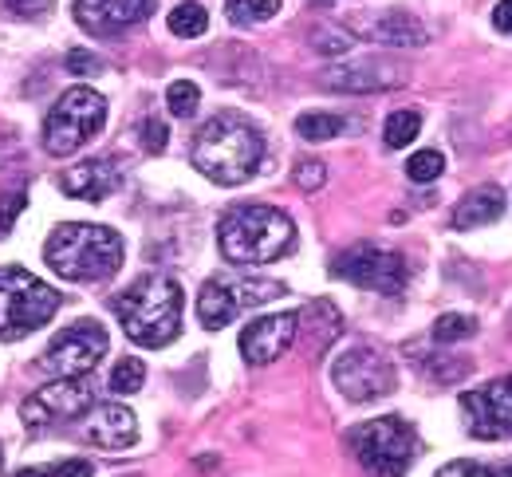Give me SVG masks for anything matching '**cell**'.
I'll return each mask as SVG.
<instances>
[{
  "instance_id": "cell-33",
  "label": "cell",
  "mask_w": 512,
  "mask_h": 477,
  "mask_svg": "<svg viewBox=\"0 0 512 477\" xmlns=\"http://www.w3.org/2000/svg\"><path fill=\"white\" fill-rule=\"evenodd\" d=\"M64 68L71 75H99L103 71V60L95 56V52H87V48H71L64 56Z\"/></svg>"
},
{
  "instance_id": "cell-22",
  "label": "cell",
  "mask_w": 512,
  "mask_h": 477,
  "mask_svg": "<svg viewBox=\"0 0 512 477\" xmlns=\"http://www.w3.org/2000/svg\"><path fill=\"white\" fill-rule=\"evenodd\" d=\"M205 28H209V12H205L201 4H193V0L178 4V8L170 12V32H174V36H182V40L201 36Z\"/></svg>"
},
{
  "instance_id": "cell-4",
  "label": "cell",
  "mask_w": 512,
  "mask_h": 477,
  "mask_svg": "<svg viewBox=\"0 0 512 477\" xmlns=\"http://www.w3.org/2000/svg\"><path fill=\"white\" fill-rule=\"evenodd\" d=\"M123 332L142 347H162L182 332V284L170 276H142L115 300Z\"/></svg>"
},
{
  "instance_id": "cell-8",
  "label": "cell",
  "mask_w": 512,
  "mask_h": 477,
  "mask_svg": "<svg viewBox=\"0 0 512 477\" xmlns=\"http://www.w3.org/2000/svg\"><path fill=\"white\" fill-rule=\"evenodd\" d=\"M288 284L280 280H260V276H213L201 296H197V320L209 332L229 328L245 308H260L276 296H284Z\"/></svg>"
},
{
  "instance_id": "cell-41",
  "label": "cell",
  "mask_w": 512,
  "mask_h": 477,
  "mask_svg": "<svg viewBox=\"0 0 512 477\" xmlns=\"http://www.w3.org/2000/svg\"><path fill=\"white\" fill-rule=\"evenodd\" d=\"M320 4H323V0H320Z\"/></svg>"
},
{
  "instance_id": "cell-14",
  "label": "cell",
  "mask_w": 512,
  "mask_h": 477,
  "mask_svg": "<svg viewBox=\"0 0 512 477\" xmlns=\"http://www.w3.org/2000/svg\"><path fill=\"white\" fill-rule=\"evenodd\" d=\"M75 434L99 450H130L138 442V418L123 403H91L83 418H75Z\"/></svg>"
},
{
  "instance_id": "cell-25",
  "label": "cell",
  "mask_w": 512,
  "mask_h": 477,
  "mask_svg": "<svg viewBox=\"0 0 512 477\" xmlns=\"http://www.w3.org/2000/svg\"><path fill=\"white\" fill-rule=\"evenodd\" d=\"M166 103H170V115L190 119L193 111H197V103H201V91H197V83H190V79H178V83H170Z\"/></svg>"
},
{
  "instance_id": "cell-29",
  "label": "cell",
  "mask_w": 512,
  "mask_h": 477,
  "mask_svg": "<svg viewBox=\"0 0 512 477\" xmlns=\"http://www.w3.org/2000/svg\"><path fill=\"white\" fill-rule=\"evenodd\" d=\"M438 477H512V462L505 466H485V462H453Z\"/></svg>"
},
{
  "instance_id": "cell-13",
  "label": "cell",
  "mask_w": 512,
  "mask_h": 477,
  "mask_svg": "<svg viewBox=\"0 0 512 477\" xmlns=\"http://www.w3.org/2000/svg\"><path fill=\"white\" fill-rule=\"evenodd\" d=\"M87 407H91V387L83 379H56V383H48L24 399L20 418L28 430H48V426L83 418Z\"/></svg>"
},
{
  "instance_id": "cell-20",
  "label": "cell",
  "mask_w": 512,
  "mask_h": 477,
  "mask_svg": "<svg viewBox=\"0 0 512 477\" xmlns=\"http://www.w3.org/2000/svg\"><path fill=\"white\" fill-rule=\"evenodd\" d=\"M505 213V190L501 186H477L473 194H465L457 209H453V225L457 229H477V225H489Z\"/></svg>"
},
{
  "instance_id": "cell-40",
  "label": "cell",
  "mask_w": 512,
  "mask_h": 477,
  "mask_svg": "<svg viewBox=\"0 0 512 477\" xmlns=\"http://www.w3.org/2000/svg\"><path fill=\"white\" fill-rule=\"evenodd\" d=\"M280 12V0H256V24L260 20H272Z\"/></svg>"
},
{
  "instance_id": "cell-5",
  "label": "cell",
  "mask_w": 512,
  "mask_h": 477,
  "mask_svg": "<svg viewBox=\"0 0 512 477\" xmlns=\"http://www.w3.org/2000/svg\"><path fill=\"white\" fill-rule=\"evenodd\" d=\"M60 308V292L32 273L8 265L0 269V340L16 343L44 328Z\"/></svg>"
},
{
  "instance_id": "cell-7",
  "label": "cell",
  "mask_w": 512,
  "mask_h": 477,
  "mask_svg": "<svg viewBox=\"0 0 512 477\" xmlns=\"http://www.w3.org/2000/svg\"><path fill=\"white\" fill-rule=\"evenodd\" d=\"M103 123H107V99L95 87H71L44 119V150L52 158H67L99 135Z\"/></svg>"
},
{
  "instance_id": "cell-30",
  "label": "cell",
  "mask_w": 512,
  "mask_h": 477,
  "mask_svg": "<svg viewBox=\"0 0 512 477\" xmlns=\"http://www.w3.org/2000/svg\"><path fill=\"white\" fill-rule=\"evenodd\" d=\"M24 205H28V194H24V190H8V194H0V237L12 233L16 217L24 213Z\"/></svg>"
},
{
  "instance_id": "cell-36",
  "label": "cell",
  "mask_w": 512,
  "mask_h": 477,
  "mask_svg": "<svg viewBox=\"0 0 512 477\" xmlns=\"http://www.w3.org/2000/svg\"><path fill=\"white\" fill-rule=\"evenodd\" d=\"M166 142H170V127H166L162 119H146V123H142V146H146L150 154H162Z\"/></svg>"
},
{
  "instance_id": "cell-11",
  "label": "cell",
  "mask_w": 512,
  "mask_h": 477,
  "mask_svg": "<svg viewBox=\"0 0 512 477\" xmlns=\"http://www.w3.org/2000/svg\"><path fill=\"white\" fill-rule=\"evenodd\" d=\"M103 355H107V328L95 320H79L52 340L40 363L56 379H83Z\"/></svg>"
},
{
  "instance_id": "cell-39",
  "label": "cell",
  "mask_w": 512,
  "mask_h": 477,
  "mask_svg": "<svg viewBox=\"0 0 512 477\" xmlns=\"http://www.w3.org/2000/svg\"><path fill=\"white\" fill-rule=\"evenodd\" d=\"M493 24H497L501 32H509V36H512V0H501V4H497V12H493Z\"/></svg>"
},
{
  "instance_id": "cell-1",
  "label": "cell",
  "mask_w": 512,
  "mask_h": 477,
  "mask_svg": "<svg viewBox=\"0 0 512 477\" xmlns=\"http://www.w3.org/2000/svg\"><path fill=\"white\" fill-rule=\"evenodd\" d=\"M264 162V138L245 115L221 111L193 138V166L217 186L249 182Z\"/></svg>"
},
{
  "instance_id": "cell-18",
  "label": "cell",
  "mask_w": 512,
  "mask_h": 477,
  "mask_svg": "<svg viewBox=\"0 0 512 477\" xmlns=\"http://www.w3.org/2000/svg\"><path fill=\"white\" fill-rule=\"evenodd\" d=\"M154 12V0H75L79 28L95 36H119Z\"/></svg>"
},
{
  "instance_id": "cell-3",
  "label": "cell",
  "mask_w": 512,
  "mask_h": 477,
  "mask_svg": "<svg viewBox=\"0 0 512 477\" xmlns=\"http://www.w3.org/2000/svg\"><path fill=\"white\" fill-rule=\"evenodd\" d=\"M44 261L64 280H107L123 265V237L107 225L71 221L48 237Z\"/></svg>"
},
{
  "instance_id": "cell-19",
  "label": "cell",
  "mask_w": 512,
  "mask_h": 477,
  "mask_svg": "<svg viewBox=\"0 0 512 477\" xmlns=\"http://www.w3.org/2000/svg\"><path fill=\"white\" fill-rule=\"evenodd\" d=\"M123 174L111 158H87V162H75L71 170L60 174V190L67 198H79V202H103L119 190Z\"/></svg>"
},
{
  "instance_id": "cell-32",
  "label": "cell",
  "mask_w": 512,
  "mask_h": 477,
  "mask_svg": "<svg viewBox=\"0 0 512 477\" xmlns=\"http://www.w3.org/2000/svg\"><path fill=\"white\" fill-rule=\"evenodd\" d=\"M292 178H296V186H300V190H308V194H312V190H320L323 182H327V166H323L320 158H308V162H300V166H296V174H292Z\"/></svg>"
},
{
  "instance_id": "cell-9",
  "label": "cell",
  "mask_w": 512,
  "mask_h": 477,
  "mask_svg": "<svg viewBox=\"0 0 512 477\" xmlns=\"http://www.w3.org/2000/svg\"><path fill=\"white\" fill-rule=\"evenodd\" d=\"M331 383L351 403H375V399H383L398 387V371H394V363H390L383 347L359 343V347H347L331 363Z\"/></svg>"
},
{
  "instance_id": "cell-27",
  "label": "cell",
  "mask_w": 512,
  "mask_h": 477,
  "mask_svg": "<svg viewBox=\"0 0 512 477\" xmlns=\"http://www.w3.org/2000/svg\"><path fill=\"white\" fill-rule=\"evenodd\" d=\"M442 170H446V158H442L438 150H418V154L406 162L410 182H434V178H442Z\"/></svg>"
},
{
  "instance_id": "cell-2",
  "label": "cell",
  "mask_w": 512,
  "mask_h": 477,
  "mask_svg": "<svg viewBox=\"0 0 512 477\" xmlns=\"http://www.w3.org/2000/svg\"><path fill=\"white\" fill-rule=\"evenodd\" d=\"M217 245L233 265H268L296 245V225L276 205H237L221 217Z\"/></svg>"
},
{
  "instance_id": "cell-12",
  "label": "cell",
  "mask_w": 512,
  "mask_h": 477,
  "mask_svg": "<svg viewBox=\"0 0 512 477\" xmlns=\"http://www.w3.org/2000/svg\"><path fill=\"white\" fill-rule=\"evenodd\" d=\"M461 410H465V430L473 438H481V442L512 438V375L485 383L477 391H465Z\"/></svg>"
},
{
  "instance_id": "cell-6",
  "label": "cell",
  "mask_w": 512,
  "mask_h": 477,
  "mask_svg": "<svg viewBox=\"0 0 512 477\" xmlns=\"http://www.w3.org/2000/svg\"><path fill=\"white\" fill-rule=\"evenodd\" d=\"M347 442H351V454L359 458V466L367 470V477H402L410 470V462L418 458L414 426L394 418V414L355 426L347 434Z\"/></svg>"
},
{
  "instance_id": "cell-28",
  "label": "cell",
  "mask_w": 512,
  "mask_h": 477,
  "mask_svg": "<svg viewBox=\"0 0 512 477\" xmlns=\"http://www.w3.org/2000/svg\"><path fill=\"white\" fill-rule=\"evenodd\" d=\"M16 477H95L91 462H56V466H32V470H20Z\"/></svg>"
},
{
  "instance_id": "cell-37",
  "label": "cell",
  "mask_w": 512,
  "mask_h": 477,
  "mask_svg": "<svg viewBox=\"0 0 512 477\" xmlns=\"http://www.w3.org/2000/svg\"><path fill=\"white\" fill-rule=\"evenodd\" d=\"M225 16H229V24H237V28L256 24V0H225Z\"/></svg>"
},
{
  "instance_id": "cell-26",
  "label": "cell",
  "mask_w": 512,
  "mask_h": 477,
  "mask_svg": "<svg viewBox=\"0 0 512 477\" xmlns=\"http://www.w3.org/2000/svg\"><path fill=\"white\" fill-rule=\"evenodd\" d=\"M473 332H477V320H473V316H457V312H449V316H442V320L434 324V343L449 347V343L465 340V336H473Z\"/></svg>"
},
{
  "instance_id": "cell-15",
  "label": "cell",
  "mask_w": 512,
  "mask_h": 477,
  "mask_svg": "<svg viewBox=\"0 0 512 477\" xmlns=\"http://www.w3.org/2000/svg\"><path fill=\"white\" fill-rule=\"evenodd\" d=\"M363 40H375V44H386V48H422L430 40L426 24L406 12V8H375V12H355L347 20Z\"/></svg>"
},
{
  "instance_id": "cell-17",
  "label": "cell",
  "mask_w": 512,
  "mask_h": 477,
  "mask_svg": "<svg viewBox=\"0 0 512 477\" xmlns=\"http://www.w3.org/2000/svg\"><path fill=\"white\" fill-rule=\"evenodd\" d=\"M296 332H300V312H280V316H260V320H253L241 332V355H245V363L264 367V363L280 359L292 347Z\"/></svg>"
},
{
  "instance_id": "cell-23",
  "label": "cell",
  "mask_w": 512,
  "mask_h": 477,
  "mask_svg": "<svg viewBox=\"0 0 512 477\" xmlns=\"http://www.w3.org/2000/svg\"><path fill=\"white\" fill-rule=\"evenodd\" d=\"M418 131H422V115L418 111H394L390 119H386V146L390 150H402V146H410L414 138H418Z\"/></svg>"
},
{
  "instance_id": "cell-38",
  "label": "cell",
  "mask_w": 512,
  "mask_h": 477,
  "mask_svg": "<svg viewBox=\"0 0 512 477\" xmlns=\"http://www.w3.org/2000/svg\"><path fill=\"white\" fill-rule=\"evenodd\" d=\"M16 154H20V138H16V135H0V166H8Z\"/></svg>"
},
{
  "instance_id": "cell-21",
  "label": "cell",
  "mask_w": 512,
  "mask_h": 477,
  "mask_svg": "<svg viewBox=\"0 0 512 477\" xmlns=\"http://www.w3.org/2000/svg\"><path fill=\"white\" fill-rule=\"evenodd\" d=\"M343 131H347V119L327 115V111H312V115L296 119V135L308 138V142H327V138H339Z\"/></svg>"
},
{
  "instance_id": "cell-16",
  "label": "cell",
  "mask_w": 512,
  "mask_h": 477,
  "mask_svg": "<svg viewBox=\"0 0 512 477\" xmlns=\"http://www.w3.org/2000/svg\"><path fill=\"white\" fill-rule=\"evenodd\" d=\"M410 75L402 64H390V60H355V64H335L320 75V83L327 91H339V95H375V91H390V87H402Z\"/></svg>"
},
{
  "instance_id": "cell-35",
  "label": "cell",
  "mask_w": 512,
  "mask_h": 477,
  "mask_svg": "<svg viewBox=\"0 0 512 477\" xmlns=\"http://www.w3.org/2000/svg\"><path fill=\"white\" fill-rule=\"evenodd\" d=\"M52 8V0H0V12L8 16H20V20H36Z\"/></svg>"
},
{
  "instance_id": "cell-24",
  "label": "cell",
  "mask_w": 512,
  "mask_h": 477,
  "mask_svg": "<svg viewBox=\"0 0 512 477\" xmlns=\"http://www.w3.org/2000/svg\"><path fill=\"white\" fill-rule=\"evenodd\" d=\"M142 379H146V367H142V359H119L115 363V371H111V391H119V395H134L138 387H142Z\"/></svg>"
},
{
  "instance_id": "cell-10",
  "label": "cell",
  "mask_w": 512,
  "mask_h": 477,
  "mask_svg": "<svg viewBox=\"0 0 512 477\" xmlns=\"http://www.w3.org/2000/svg\"><path fill=\"white\" fill-rule=\"evenodd\" d=\"M331 276L355 284V288H371L383 296H398L410 280V265L402 253L394 249H375V245H355L347 253H339L331 261Z\"/></svg>"
},
{
  "instance_id": "cell-34",
  "label": "cell",
  "mask_w": 512,
  "mask_h": 477,
  "mask_svg": "<svg viewBox=\"0 0 512 477\" xmlns=\"http://www.w3.org/2000/svg\"><path fill=\"white\" fill-rule=\"evenodd\" d=\"M426 371H430V375H438V383H453V379L469 375V371H473V363H469V359H434V363H426Z\"/></svg>"
},
{
  "instance_id": "cell-31",
  "label": "cell",
  "mask_w": 512,
  "mask_h": 477,
  "mask_svg": "<svg viewBox=\"0 0 512 477\" xmlns=\"http://www.w3.org/2000/svg\"><path fill=\"white\" fill-rule=\"evenodd\" d=\"M312 48H316L320 56H343V52L351 48V36H347V32H335V28H320V32L312 36Z\"/></svg>"
}]
</instances>
